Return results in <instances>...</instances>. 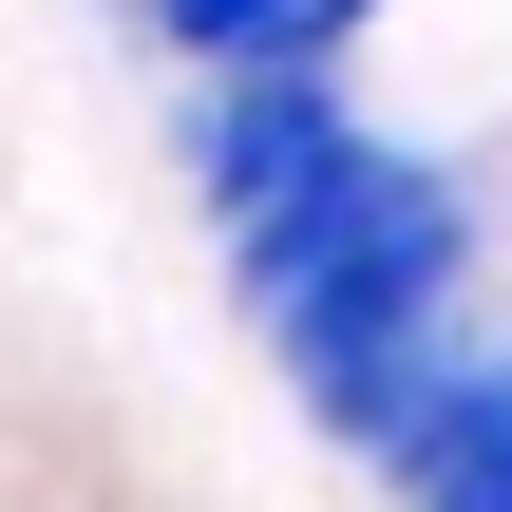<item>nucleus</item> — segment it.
<instances>
[{
    "instance_id": "1",
    "label": "nucleus",
    "mask_w": 512,
    "mask_h": 512,
    "mask_svg": "<svg viewBox=\"0 0 512 512\" xmlns=\"http://www.w3.org/2000/svg\"><path fill=\"white\" fill-rule=\"evenodd\" d=\"M361 133H380V114H361L323 57H285V76H209V95H190V190H209V209H228V247H247V228H285Z\"/></svg>"
},
{
    "instance_id": "2",
    "label": "nucleus",
    "mask_w": 512,
    "mask_h": 512,
    "mask_svg": "<svg viewBox=\"0 0 512 512\" xmlns=\"http://www.w3.org/2000/svg\"><path fill=\"white\" fill-rule=\"evenodd\" d=\"M399 475H418V512H512V342H475V380L437 399V437Z\"/></svg>"
},
{
    "instance_id": "3",
    "label": "nucleus",
    "mask_w": 512,
    "mask_h": 512,
    "mask_svg": "<svg viewBox=\"0 0 512 512\" xmlns=\"http://www.w3.org/2000/svg\"><path fill=\"white\" fill-rule=\"evenodd\" d=\"M361 0H152V38L171 57H209V76H285V57H323Z\"/></svg>"
}]
</instances>
